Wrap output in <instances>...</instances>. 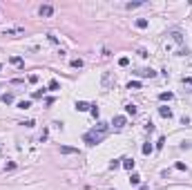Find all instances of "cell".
I'll list each match as a JSON object with an SVG mask.
<instances>
[{"mask_svg":"<svg viewBox=\"0 0 192 190\" xmlns=\"http://www.w3.org/2000/svg\"><path fill=\"white\" fill-rule=\"evenodd\" d=\"M116 168H121V159H116V161H112V170H116Z\"/></svg>","mask_w":192,"mask_h":190,"instance_id":"26","label":"cell"},{"mask_svg":"<svg viewBox=\"0 0 192 190\" xmlns=\"http://www.w3.org/2000/svg\"><path fill=\"white\" fill-rule=\"evenodd\" d=\"M152 150H154V148H152V143H145V146H143V154H150Z\"/></svg>","mask_w":192,"mask_h":190,"instance_id":"23","label":"cell"},{"mask_svg":"<svg viewBox=\"0 0 192 190\" xmlns=\"http://www.w3.org/2000/svg\"><path fill=\"white\" fill-rule=\"evenodd\" d=\"M38 14H40L43 18H49L54 14V7L52 5H40V9H38Z\"/></svg>","mask_w":192,"mask_h":190,"instance_id":"3","label":"cell"},{"mask_svg":"<svg viewBox=\"0 0 192 190\" xmlns=\"http://www.w3.org/2000/svg\"><path fill=\"white\" fill-rule=\"evenodd\" d=\"M136 76H143V78H154L157 72H154V70H139Z\"/></svg>","mask_w":192,"mask_h":190,"instance_id":"4","label":"cell"},{"mask_svg":"<svg viewBox=\"0 0 192 190\" xmlns=\"http://www.w3.org/2000/svg\"><path fill=\"white\" fill-rule=\"evenodd\" d=\"M143 2H127V9H136V7H141Z\"/></svg>","mask_w":192,"mask_h":190,"instance_id":"25","label":"cell"},{"mask_svg":"<svg viewBox=\"0 0 192 190\" xmlns=\"http://www.w3.org/2000/svg\"><path fill=\"white\" fill-rule=\"evenodd\" d=\"M159 114L163 119H172V110L168 108V105H163V108H159Z\"/></svg>","mask_w":192,"mask_h":190,"instance_id":"6","label":"cell"},{"mask_svg":"<svg viewBox=\"0 0 192 190\" xmlns=\"http://www.w3.org/2000/svg\"><path fill=\"white\" fill-rule=\"evenodd\" d=\"M163 143H165V137H159V143H157V148H163Z\"/></svg>","mask_w":192,"mask_h":190,"instance_id":"27","label":"cell"},{"mask_svg":"<svg viewBox=\"0 0 192 190\" xmlns=\"http://www.w3.org/2000/svg\"><path fill=\"white\" fill-rule=\"evenodd\" d=\"M159 99H161V101H170V99H172V92H163V94H159Z\"/></svg>","mask_w":192,"mask_h":190,"instance_id":"19","label":"cell"},{"mask_svg":"<svg viewBox=\"0 0 192 190\" xmlns=\"http://www.w3.org/2000/svg\"><path fill=\"white\" fill-rule=\"evenodd\" d=\"M76 110H78V112H87V110H92V105L85 103V101H78V103H76Z\"/></svg>","mask_w":192,"mask_h":190,"instance_id":"7","label":"cell"},{"mask_svg":"<svg viewBox=\"0 0 192 190\" xmlns=\"http://www.w3.org/2000/svg\"><path fill=\"white\" fill-rule=\"evenodd\" d=\"M127 90H141V83H139V81H130Z\"/></svg>","mask_w":192,"mask_h":190,"instance_id":"17","label":"cell"},{"mask_svg":"<svg viewBox=\"0 0 192 190\" xmlns=\"http://www.w3.org/2000/svg\"><path fill=\"white\" fill-rule=\"evenodd\" d=\"M18 108H20V110H29L31 108V101H20V103H18Z\"/></svg>","mask_w":192,"mask_h":190,"instance_id":"14","label":"cell"},{"mask_svg":"<svg viewBox=\"0 0 192 190\" xmlns=\"http://www.w3.org/2000/svg\"><path fill=\"white\" fill-rule=\"evenodd\" d=\"M123 125H125V116H114V128L121 130Z\"/></svg>","mask_w":192,"mask_h":190,"instance_id":"9","label":"cell"},{"mask_svg":"<svg viewBox=\"0 0 192 190\" xmlns=\"http://www.w3.org/2000/svg\"><path fill=\"white\" fill-rule=\"evenodd\" d=\"M45 92H47V90H36V92H34V99H43Z\"/></svg>","mask_w":192,"mask_h":190,"instance_id":"22","label":"cell"},{"mask_svg":"<svg viewBox=\"0 0 192 190\" xmlns=\"http://www.w3.org/2000/svg\"><path fill=\"white\" fill-rule=\"evenodd\" d=\"M121 166L132 172V170H134V161H132V159H121Z\"/></svg>","mask_w":192,"mask_h":190,"instance_id":"8","label":"cell"},{"mask_svg":"<svg viewBox=\"0 0 192 190\" xmlns=\"http://www.w3.org/2000/svg\"><path fill=\"white\" fill-rule=\"evenodd\" d=\"M139 190H150V188H148V186H141V188H139Z\"/></svg>","mask_w":192,"mask_h":190,"instance_id":"28","label":"cell"},{"mask_svg":"<svg viewBox=\"0 0 192 190\" xmlns=\"http://www.w3.org/2000/svg\"><path fill=\"white\" fill-rule=\"evenodd\" d=\"M125 112L134 116V114H136V105H125Z\"/></svg>","mask_w":192,"mask_h":190,"instance_id":"20","label":"cell"},{"mask_svg":"<svg viewBox=\"0 0 192 190\" xmlns=\"http://www.w3.org/2000/svg\"><path fill=\"white\" fill-rule=\"evenodd\" d=\"M101 85H103V90H112V85H114V74H112V72H105L103 78H101Z\"/></svg>","mask_w":192,"mask_h":190,"instance_id":"2","label":"cell"},{"mask_svg":"<svg viewBox=\"0 0 192 190\" xmlns=\"http://www.w3.org/2000/svg\"><path fill=\"white\" fill-rule=\"evenodd\" d=\"M2 103H5V105H11V103H14V94H11V92L2 94Z\"/></svg>","mask_w":192,"mask_h":190,"instance_id":"10","label":"cell"},{"mask_svg":"<svg viewBox=\"0 0 192 190\" xmlns=\"http://www.w3.org/2000/svg\"><path fill=\"white\" fill-rule=\"evenodd\" d=\"M136 27H139V29H145V27H148V20H145V18H139V20H136Z\"/></svg>","mask_w":192,"mask_h":190,"instance_id":"15","label":"cell"},{"mask_svg":"<svg viewBox=\"0 0 192 190\" xmlns=\"http://www.w3.org/2000/svg\"><path fill=\"white\" fill-rule=\"evenodd\" d=\"M9 63L16 65V67H23V58H20V56H11V58H9Z\"/></svg>","mask_w":192,"mask_h":190,"instance_id":"12","label":"cell"},{"mask_svg":"<svg viewBox=\"0 0 192 190\" xmlns=\"http://www.w3.org/2000/svg\"><path fill=\"white\" fill-rule=\"evenodd\" d=\"M29 83H38V74H29V78H27Z\"/></svg>","mask_w":192,"mask_h":190,"instance_id":"24","label":"cell"},{"mask_svg":"<svg viewBox=\"0 0 192 190\" xmlns=\"http://www.w3.org/2000/svg\"><path fill=\"white\" fill-rule=\"evenodd\" d=\"M47 90H52V92H56V90H61V83L56 81V78H52V81H49V85H47Z\"/></svg>","mask_w":192,"mask_h":190,"instance_id":"11","label":"cell"},{"mask_svg":"<svg viewBox=\"0 0 192 190\" xmlns=\"http://www.w3.org/2000/svg\"><path fill=\"white\" fill-rule=\"evenodd\" d=\"M61 154H78V148H72V146H61Z\"/></svg>","mask_w":192,"mask_h":190,"instance_id":"5","label":"cell"},{"mask_svg":"<svg viewBox=\"0 0 192 190\" xmlns=\"http://www.w3.org/2000/svg\"><path fill=\"white\" fill-rule=\"evenodd\" d=\"M130 184H132V186H139V184H141V177H139L136 172H132V177H130Z\"/></svg>","mask_w":192,"mask_h":190,"instance_id":"13","label":"cell"},{"mask_svg":"<svg viewBox=\"0 0 192 190\" xmlns=\"http://www.w3.org/2000/svg\"><path fill=\"white\" fill-rule=\"evenodd\" d=\"M23 34V29H9V32H5V36H20Z\"/></svg>","mask_w":192,"mask_h":190,"instance_id":"18","label":"cell"},{"mask_svg":"<svg viewBox=\"0 0 192 190\" xmlns=\"http://www.w3.org/2000/svg\"><path fill=\"white\" fill-rule=\"evenodd\" d=\"M107 132H110V125L107 123H98L94 130H90V132H85V137H83V141L87 146H98L101 141L107 137Z\"/></svg>","mask_w":192,"mask_h":190,"instance_id":"1","label":"cell"},{"mask_svg":"<svg viewBox=\"0 0 192 190\" xmlns=\"http://www.w3.org/2000/svg\"><path fill=\"white\" fill-rule=\"evenodd\" d=\"M72 67H76V70L83 67V61H81V58H74V61H72Z\"/></svg>","mask_w":192,"mask_h":190,"instance_id":"21","label":"cell"},{"mask_svg":"<svg viewBox=\"0 0 192 190\" xmlns=\"http://www.w3.org/2000/svg\"><path fill=\"white\" fill-rule=\"evenodd\" d=\"M0 70H2V65H0Z\"/></svg>","mask_w":192,"mask_h":190,"instance_id":"29","label":"cell"},{"mask_svg":"<svg viewBox=\"0 0 192 190\" xmlns=\"http://www.w3.org/2000/svg\"><path fill=\"white\" fill-rule=\"evenodd\" d=\"M119 65H121V67H127V65H130V58H127V56H121V58H119Z\"/></svg>","mask_w":192,"mask_h":190,"instance_id":"16","label":"cell"}]
</instances>
